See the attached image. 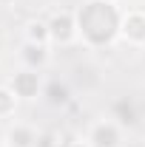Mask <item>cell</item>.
Listing matches in <instances>:
<instances>
[{
  "mask_svg": "<svg viewBox=\"0 0 145 147\" xmlns=\"http://www.w3.org/2000/svg\"><path fill=\"white\" fill-rule=\"evenodd\" d=\"M57 147H91L85 139H80V136H66V139H60Z\"/></svg>",
  "mask_w": 145,
  "mask_h": 147,
  "instance_id": "obj_13",
  "label": "cell"
},
{
  "mask_svg": "<svg viewBox=\"0 0 145 147\" xmlns=\"http://www.w3.org/2000/svg\"><path fill=\"white\" fill-rule=\"evenodd\" d=\"M20 59L26 68H37L43 71L49 62V45H37V42H23L20 45Z\"/></svg>",
  "mask_w": 145,
  "mask_h": 147,
  "instance_id": "obj_8",
  "label": "cell"
},
{
  "mask_svg": "<svg viewBox=\"0 0 145 147\" xmlns=\"http://www.w3.org/2000/svg\"><path fill=\"white\" fill-rule=\"evenodd\" d=\"M120 37L128 45H145V9H128L122 11V26H120Z\"/></svg>",
  "mask_w": 145,
  "mask_h": 147,
  "instance_id": "obj_5",
  "label": "cell"
},
{
  "mask_svg": "<svg viewBox=\"0 0 145 147\" xmlns=\"http://www.w3.org/2000/svg\"><path fill=\"white\" fill-rule=\"evenodd\" d=\"M111 119H114V122H120L122 127L137 125L140 113H137L134 99H131V96H120V99H114V102H111Z\"/></svg>",
  "mask_w": 145,
  "mask_h": 147,
  "instance_id": "obj_7",
  "label": "cell"
},
{
  "mask_svg": "<svg viewBox=\"0 0 145 147\" xmlns=\"http://www.w3.org/2000/svg\"><path fill=\"white\" fill-rule=\"evenodd\" d=\"M77 17V34L88 48H105L117 42L120 26H122V9L114 0H83L74 11Z\"/></svg>",
  "mask_w": 145,
  "mask_h": 147,
  "instance_id": "obj_1",
  "label": "cell"
},
{
  "mask_svg": "<svg viewBox=\"0 0 145 147\" xmlns=\"http://www.w3.org/2000/svg\"><path fill=\"white\" fill-rule=\"evenodd\" d=\"M26 42H37V45H49L51 42V37H49V23L46 20H29L26 23Z\"/></svg>",
  "mask_w": 145,
  "mask_h": 147,
  "instance_id": "obj_10",
  "label": "cell"
},
{
  "mask_svg": "<svg viewBox=\"0 0 145 147\" xmlns=\"http://www.w3.org/2000/svg\"><path fill=\"white\" fill-rule=\"evenodd\" d=\"M9 88L17 93V99H37L40 93H43V74L37 71V68H20V71L12 74V79H9Z\"/></svg>",
  "mask_w": 145,
  "mask_h": 147,
  "instance_id": "obj_3",
  "label": "cell"
},
{
  "mask_svg": "<svg viewBox=\"0 0 145 147\" xmlns=\"http://www.w3.org/2000/svg\"><path fill=\"white\" fill-rule=\"evenodd\" d=\"M37 133L34 125L29 122H12L6 127V136H3V147H37Z\"/></svg>",
  "mask_w": 145,
  "mask_h": 147,
  "instance_id": "obj_6",
  "label": "cell"
},
{
  "mask_svg": "<svg viewBox=\"0 0 145 147\" xmlns=\"http://www.w3.org/2000/svg\"><path fill=\"white\" fill-rule=\"evenodd\" d=\"M114 3H120V0H114Z\"/></svg>",
  "mask_w": 145,
  "mask_h": 147,
  "instance_id": "obj_14",
  "label": "cell"
},
{
  "mask_svg": "<svg viewBox=\"0 0 145 147\" xmlns=\"http://www.w3.org/2000/svg\"><path fill=\"white\" fill-rule=\"evenodd\" d=\"M17 93L12 91L9 85H0V119H12L17 110Z\"/></svg>",
  "mask_w": 145,
  "mask_h": 147,
  "instance_id": "obj_11",
  "label": "cell"
},
{
  "mask_svg": "<svg viewBox=\"0 0 145 147\" xmlns=\"http://www.w3.org/2000/svg\"><path fill=\"white\" fill-rule=\"evenodd\" d=\"M46 23H49V37H51L54 45H71V42L80 40V34H77V17L68 9H57Z\"/></svg>",
  "mask_w": 145,
  "mask_h": 147,
  "instance_id": "obj_2",
  "label": "cell"
},
{
  "mask_svg": "<svg viewBox=\"0 0 145 147\" xmlns=\"http://www.w3.org/2000/svg\"><path fill=\"white\" fill-rule=\"evenodd\" d=\"M85 142L91 147H120V142H122V125L114 122L111 116L108 119H97L88 127V133H85Z\"/></svg>",
  "mask_w": 145,
  "mask_h": 147,
  "instance_id": "obj_4",
  "label": "cell"
},
{
  "mask_svg": "<svg viewBox=\"0 0 145 147\" xmlns=\"http://www.w3.org/2000/svg\"><path fill=\"white\" fill-rule=\"evenodd\" d=\"M43 96H46L49 105H54V108H63V105L71 102V91H68V85L60 82V79H51V82L43 88Z\"/></svg>",
  "mask_w": 145,
  "mask_h": 147,
  "instance_id": "obj_9",
  "label": "cell"
},
{
  "mask_svg": "<svg viewBox=\"0 0 145 147\" xmlns=\"http://www.w3.org/2000/svg\"><path fill=\"white\" fill-rule=\"evenodd\" d=\"M57 142H60V136H57L54 130H46V133H40L37 147H57Z\"/></svg>",
  "mask_w": 145,
  "mask_h": 147,
  "instance_id": "obj_12",
  "label": "cell"
}]
</instances>
